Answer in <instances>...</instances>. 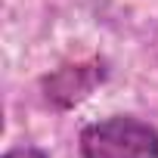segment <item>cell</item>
Masks as SVG:
<instances>
[{
	"instance_id": "cell-2",
	"label": "cell",
	"mask_w": 158,
	"mask_h": 158,
	"mask_svg": "<svg viewBox=\"0 0 158 158\" xmlns=\"http://www.w3.org/2000/svg\"><path fill=\"white\" fill-rule=\"evenodd\" d=\"M102 81H106V65L99 59H90V62H74V65H62L50 71L40 81V90L53 109H74Z\"/></svg>"
},
{
	"instance_id": "cell-3",
	"label": "cell",
	"mask_w": 158,
	"mask_h": 158,
	"mask_svg": "<svg viewBox=\"0 0 158 158\" xmlns=\"http://www.w3.org/2000/svg\"><path fill=\"white\" fill-rule=\"evenodd\" d=\"M3 158H47V152H40L34 146H19V149H10Z\"/></svg>"
},
{
	"instance_id": "cell-1",
	"label": "cell",
	"mask_w": 158,
	"mask_h": 158,
	"mask_svg": "<svg viewBox=\"0 0 158 158\" xmlns=\"http://www.w3.org/2000/svg\"><path fill=\"white\" fill-rule=\"evenodd\" d=\"M84 158H158V130L146 121L118 115L81 130Z\"/></svg>"
}]
</instances>
